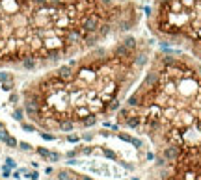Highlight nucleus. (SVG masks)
<instances>
[{"label":"nucleus","instance_id":"nucleus-5","mask_svg":"<svg viewBox=\"0 0 201 180\" xmlns=\"http://www.w3.org/2000/svg\"><path fill=\"white\" fill-rule=\"evenodd\" d=\"M149 180H201V156L154 160Z\"/></svg>","mask_w":201,"mask_h":180},{"label":"nucleus","instance_id":"nucleus-4","mask_svg":"<svg viewBox=\"0 0 201 180\" xmlns=\"http://www.w3.org/2000/svg\"><path fill=\"white\" fill-rule=\"evenodd\" d=\"M143 22L154 41L201 59V0H151Z\"/></svg>","mask_w":201,"mask_h":180},{"label":"nucleus","instance_id":"nucleus-1","mask_svg":"<svg viewBox=\"0 0 201 180\" xmlns=\"http://www.w3.org/2000/svg\"><path fill=\"white\" fill-rule=\"evenodd\" d=\"M154 43L149 34L125 32L39 71L22 85L19 115L45 132L86 130L116 117Z\"/></svg>","mask_w":201,"mask_h":180},{"label":"nucleus","instance_id":"nucleus-3","mask_svg":"<svg viewBox=\"0 0 201 180\" xmlns=\"http://www.w3.org/2000/svg\"><path fill=\"white\" fill-rule=\"evenodd\" d=\"M116 123L143 138L154 160L201 156V59L156 47Z\"/></svg>","mask_w":201,"mask_h":180},{"label":"nucleus","instance_id":"nucleus-2","mask_svg":"<svg viewBox=\"0 0 201 180\" xmlns=\"http://www.w3.org/2000/svg\"><path fill=\"white\" fill-rule=\"evenodd\" d=\"M138 0H0V69L39 73L143 22Z\"/></svg>","mask_w":201,"mask_h":180}]
</instances>
